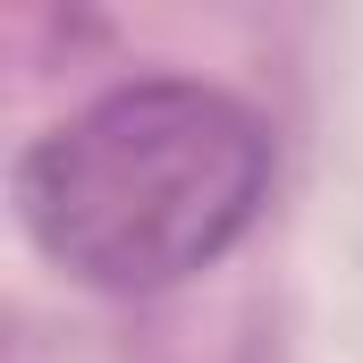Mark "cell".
<instances>
[{
	"instance_id": "6da1fadb",
	"label": "cell",
	"mask_w": 363,
	"mask_h": 363,
	"mask_svg": "<svg viewBox=\"0 0 363 363\" xmlns=\"http://www.w3.org/2000/svg\"><path fill=\"white\" fill-rule=\"evenodd\" d=\"M271 194V135L245 101L144 77L85 101L17 161L26 237L85 287H178L220 262Z\"/></svg>"
}]
</instances>
